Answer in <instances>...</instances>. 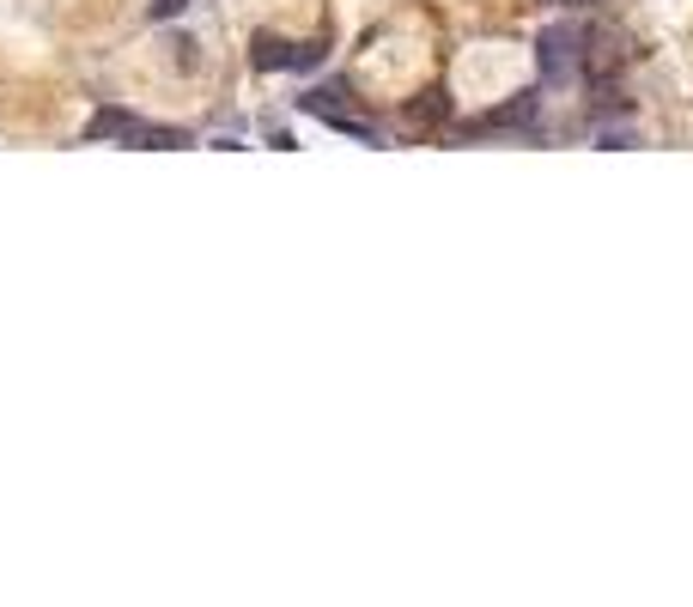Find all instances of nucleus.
Here are the masks:
<instances>
[{"mask_svg": "<svg viewBox=\"0 0 693 607\" xmlns=\"http://www.w3.org/2000/svg\"><path fill=\"white\" fill-rule=\"evenodd\" d=\"M86 140H123V146H146V152L189 146L183 128H153V121L128 116V109H98V116L86 121Z\"/></svg>", "mask_w": 693, "mask_h": 607, "instance_id": "obj_1", "label": "nucleus"}, {"mask_svg": "<svg viewBox=\"0 0 693 607\" xmlns=\"http://www.w3.org/2000/svg\"><path fill=\"white\" fill-rule=\"evenodd\" d=\"M536 61H541V79L548 86H566L578 74V61H585V30L578 25H548L536 37Z\"/></svg>", "mask_w": 693, "mask_h": 607, "instance_id": "obj_2", "label": "nucleus"}, {"mask_svg": "<svg viewBox=\"0 0 693 607\" xmlns=\"http://www.w3.org/2000/svg\"><path fill=\"white\" fill-rule=\"evenodd\" d=\"M329 43H286L274 30H262L256 43H249V61H256V74H286V67H317Z\"/></svg>", "mask_w": 693, "mask_h": 607, "instance_id": "obj_3", "label": "nucleus"}, {"mask_svg": "<svg viewBox=\"0 0 693 607\" xmlns=\"http://www.w3.org/2000/svg\"><path fill=\"white\" fill-rule=\"evenodd\" d=\"M298 109H305V116H323L329 128H341V134L365 140V146H377V128H365L359 116H347V109H341V91H335V86H317V91H305V98H298Z\"/></svg>", "mask_w": 693, "mask_h": 607, "instance_id": "obj_4", "label": "nucleus"}, {"mask_svg": "<svg viewBox=\"0 0 693 607\" xmlns=\"http://www.w3.org/2000/svg\"><path fill=\"white\" fill-rule=\"evenodd\" d=\"M536 109H541V98H536V91H524V98H511V104L487 109V116L475 121V134H505V128H529V121H536Z\"/></svg>", "mask_w": 693, "mask_h": 607, "instance_id": "obj_5", "label": "nucleus"}, {"mask_svg": "<svg viewBox=\"0 0 693 607\" xmlns=\"http://www.w3.org/2000/svg\"><path fill=\"white\" fill-rule=\"evenodd\" d=\"M438 116H445V91H426L414 104V121H438Z\"/></svg>", "mask_w": 693, "mask_h": 607, "instance_id": "obj_6", "label": "nucleus"}, {"mask_svg": "<svg viewBox=\"0 0 693 607\" xmlns=\"http://www.w3.org/2000/svg\"><path fill=\"white\" fill-rule=\"evenodd\" d=\"M632 140H639L632 128H608V134H602V146H608V152H620V146H632Z\"/></svg>", "mask_w": 693, "mask_h": 607, "instance_id": "obj_7", "label": "nucleus"}, {"mask_svg": "<svg viewBox=\"0 0 693 607\" xmlns=\"http://www.w3.org/2000/svg\"><path fill=\"white\" fill-rule=\"evenodd\" d=\"M189 0H153V18H183Z\"/></svg>", "mask_w": 693, "mask_h": 607, "instance_id": "obj_8", "label": "nucleus"}, {"mask_svg": "<svg viewBox=\"0 0 693 607\" xmlns=\"http://www.w3.org/2000/svg\"><path fill=\"white\" fill-rule=\"evenodd\" d=\"M566 7H602V0H566Z\"/></svg>", "mask_w": 693, "mask_h": 607, "instance_id": "obj_9", "label": "nucleus"}]
</instances>
